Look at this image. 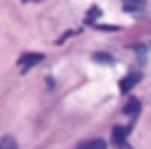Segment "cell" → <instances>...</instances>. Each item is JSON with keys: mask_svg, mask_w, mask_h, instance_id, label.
I'll list each match as a JSON object with an SVG mask.
<instances>
[{"mask_svg": "<svg viewBox=\"0 0 151 149\" xmlns=\"http://www.w3.org/2000/svg\"><path fill=\"white\" fill-rule=\"evenodd\" d=\"M0 149H16V142L11 137H4L2 138V147Z\"/></svg>", "mask_w": 151, "mask_h": 149, "instance_id": "8", "label": "cell"}, {"mask_svg": "<svg viewBox=\"0 0 151 149\" xmlns=\"http://www.w3.org/2000/svg\"><path fill=\"white\" fill-rule=\"evenodd\" d=\"M43 59H45L43 53H25V55L18 60V64H22V66H25V67H30V66H36L37 62H41Z\"/></svg>", "mask_w": 151, "mask_h": 149, "instance_id": "3", "label": "cell"}, {"mask_svg": "<svg viewBox=\"0 0 151 149\" xmlns=\"http://www.w3.org/2000/svg\"><path fill=\"white\" fill-rule=\"evenodd\" d=\"M123 7H124V11H140V9H144L146 7V4L144 2H137V0H126V2L123 4Z\"/></svg>", "mask_w": 151, "mask_h": 149, "instance_id": "7", "label": "cell"}, {"mask_svg": "<svg viewBox=\"0 0 151 149\" xmlns=\"http://www.w3.org/2000/svg\"><path fill=\"white\" fill-rule=\"evenodd\" d=\"M126 115H132V117H135L139 112H140V103H139V100H135V98H132L126 105H124V110H123Z\"/></svg>", "mask_w": 151, "mask_h": 149, "instance_id": "5", "label": "cell"}, {"mask_svg": "<svg viewBox=\"0 0 151 149\" xmlns=\"http://www.w3.org/2000/svg\"><path fill=\"white\" fill-rule=\"evenodd\" d=\"M142 77H140V74L139 73H133V74H128V77H124L121 82H119V87H121V91L126 94V92H130L137 84H139V80H140Z\"/></svg>", "mask_w": 151, "mask_h": 149, "instance_id": "2", "label": "cell"}, {"mask_svg": "<svg viewBox=\"0 0 151 149\" xmlns=\"http://www.w3.org/2000/svg\"><path fill=\"white\" fill-rule=\"evenodd\" d=\"M93 60L101 62V64H112V62H114V57H112L110 53H107V52H96V53L93 55Z\"/></svg>", "mask_w": 151, "mask_h": 149, "instance_id": "6", "label": "cell"}, {"mask_svg": "<svg viewBox=\"0 0 151 149\" xmlns=\"http://www.w3.org/2000/svg\"><path fill=\"white\" fill-rule=\"evenodd\" d=\"M77 149H107V144L101 138H94V140L82 142L80 145H77Z\"/></svg>", "mask_w": 151, "mask_h": 149, "instance_id": "4", "label": "cell"}, {"mask_svg": "<svg viewBox=\"0 0 151 149\" xmlns=\"http://www.w3.org/2000/svg\"><path fill=\"white\" fill-rule=\"evenodd\" d=\"M130 130H132V126H126V128H124V126H116V128L112 130V142H114L116 147H123V145H124Z\"/></svg>", "mask_w": 151, "mask_h": 149, "instance_id": "1", "label": "cell"}]
</instances>
